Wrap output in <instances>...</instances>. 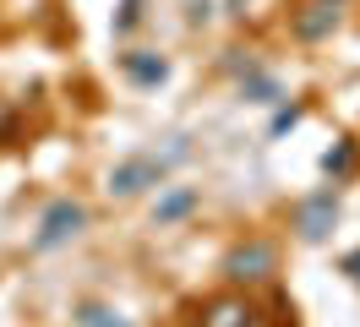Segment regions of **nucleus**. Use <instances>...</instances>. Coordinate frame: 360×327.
Segmentation results:
<instances>
[{
	"instance_id": "1",
	"label": "nucleus",
	"mask_w": 360,
	"mask_h": 327,
	"mask_svg": "<svg viewBox=\"0 0 360 327\" xmlns=\"http://www.w3.org/2000/svg\"><path fill=\"white\" fill-rule=\"evenodd\" d=\"M273 267H278V245L273 240H251L240 251H229V262H224L229 283H262V278H273Z\"/></svg>"
},
{
	"instance_id": "2",
	"label": "nucleus",
	"mask_w": 360,
	"mask_h": 327,
	"mask_svg": "<svg viewBox=\"0 0 360 327\" xmlns=\"http://www.w3.org/2000/svg\"><path fill=\"white\" fill-rule=\"evenodd\" d=\"M82 224H88V213H82L77 202H55V207L44 213V224H39V235H33V245H39V251H49V245H60L66 235H77Z\"/></svg>"
},
{
	"instance_id": "3",
	"label": "nucleus",
	"mask_w": 360,
	"mask_h": 327,
	"mask_svg": "<svg viewBox=\"0 0 360 327\" xmlns=\"http://www.w3.org/2000/svg\"><path fill=\"white\" fill-rule=\"evenodd\" d=\"M148 180H158V169H153V164H148V158H136V164H120V169L110 174V191L131 196V191H142Z\"/></svg>"
},
{
	"instance_id": "4",
	"label": "nucleus",
	"mask_w": 360,
	"mask_h": 327,
	"mask_svg": "<svg viewBox=\"0 0 360 327\" xmlns=\"http://www.w3.org/2000/svg\"><path fill=\"white\" fill-rule=\"evenodd\" d=\"M126 71H131L136 82H158V77H164V60H136V55H126Z\"/></svg>"
},
{
	"instance_id": "5",
	"label": "nucleus",
	"mask_w": 360,
	"mask_h": 327,
	"mask_svg": "<svg viewBox=\"0 0 360 327\" xmlns=\"http://www.w3.org/2000/svg\"><path fill=\"white\" fill-rule=\"evenodd\" d=\"M191 202H197V196H191V191H175V196H169V202H164V207H158V218H175V213H186Z\"/></svg>"
}]
</instances>
